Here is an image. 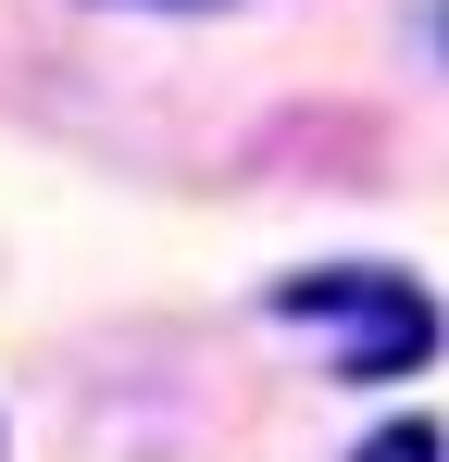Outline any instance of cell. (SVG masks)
Here are the masks:
<instances>
[{"mask_svg":"<svg viewBox=\"0 0 449 462\" xmlns=\"http://www.w3.org/2000/svg\"><path fill=\"white\" fill-rule=\"evenodd\" d=\"M262 300H275V325H325L350 387H399V375H425L449 350V312L399 263H312V275H275Z\"/></svg>","mask_w":449,"mask_h":462,"instance_id":"6da1fadb","label":"cell"},{"mask_svg":"<svg viewBox=\"0 0 449 462\" xmlns=\"http://www.w3.org/2000/svg\"><path fill=\"white\" fill-rule=\"evenodd\" d=\"M100 13H224V0H100Z\"/></svg>","mask_w":449,"mask_h":462,"instance_id":"3957f363","label":"cell"},{"mask_svg":"<svg viewBox=\"0 0 449 462\" xmlns=\"http://www.w3.org/2000/svg\"><path fill=\"white\" fill-rule=\"evenodd\" d=\"M437 51H449V0H437Z\"/></svg>","mask_w":449,"mask_h":462,"instance_id":"277c9868","label":"cell"},{"mask_svg":"<svg viewBox=\"0 0 449 462\" xmlns=\"http://www.w3.org/2000/svg\"><path fill=\"white\" fill-rule=\"evenodd\" d=\"M350 462H449V425H437V412H387Z\"/></svg>","mask_w":449,"mask_h":462,"instance_id":"7a4b0ae2","label":"cell"}]
</instances>
